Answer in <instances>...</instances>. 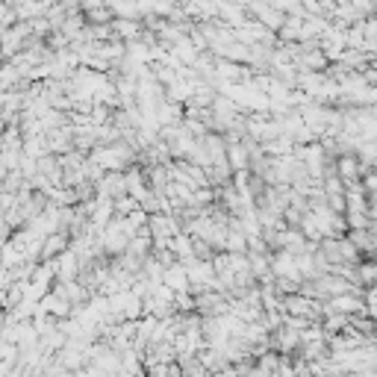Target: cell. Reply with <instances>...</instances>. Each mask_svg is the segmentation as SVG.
Listing matches in <instances>:
<instances>
[{
	"label": "cell",
	"instance_id": "obj_1",
	"mask_svg": "<svg viewBox=\"0 0 377 377\" xmlns=\"http://www.w3.org/2000/svg\"><path fill=\"white\" fill-rule=\"evenodd\" d=\"M363 295L360 292H342V295H336V298H330L327 301V306H324V313H339V316H357V313H363Z\"/></svg>",
	"mask_w": 377,
	"mask_h": 377
},
{
	"label": "cell",
	"instance_id": "obj_2",
	"mask_svg": "<svg viewBox=\"0 0 377 377\" xmlns=\"http://www.w3.org/2000/svg\"><path fill=\"white\" fill-rule=\"evenodd\" d=\"M336 177L345 183V186H353V183H360V177H363V165H360V160L357 157H339V162H336Z\"/></svg>",
	"mask_w": 377,
	"mask_h": 377
},
{
	"label": "cell",
	"instance_id": "obj_3",
	"mask_svg": "<svg viewBox=\"0 0 377 377\" xmlns=\"http://www.w3.org/2000/svg\"><path fill=\"white\" fill-rule=\"evenodd\" d=\"M62 248H65V236H59V233H56L51 242H44L41 254H44V257H53V254H56V251H62Z\"/></svg>",
	"mask_w": 377,
	"mask_h": 377
},
{
	"label": "cell",
	"instance_id": "obj_4",
	"mask_svg": "<svg viewBox=\"0 0 377 377\" xmlns=\"http://www.w3.org/2000/svg\"><path fill=\"white\" fill-rule=\"evenodd\" d=\"M115 30H118L121 36H127V38H133V36L139 33V27L133 24V21H118V24H115Z\"/></svg>",
	"mask_w": 377,
	"mask_h": 377
}]
</instances>
